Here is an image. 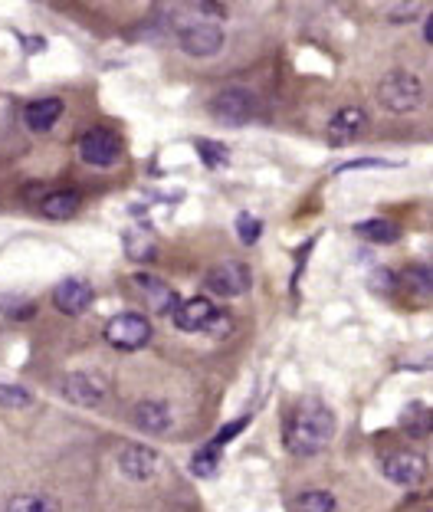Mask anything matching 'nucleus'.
Wrapping results in <instances>:
<instances>
[{
  "mask_svg": "<svg viewBox=\"0 0 433 512\" xmlns=\"http://www.w3.org/2000/svg\"><path fill=\"white\" fill-rule=\"evenodd\" d=\"M335 414L322 401H302L286 421V450L292 457H315L335 437Z\"/></svg>",
  "mask_w": 433,
  "mask_h": 512,
  "instance_id": "f257e3e1",
  "label": "nucleus"
},
{
  "mask_svg": "<svg viewBox=\"0 0 433 512\" xmlns=\"http://www.w3.org/2000/svg\"><path fill=\"white\" fill-rule=\"evenodd\" d=\"M378 99L388 112L407 115V112L420 109V102H424V83H420L414 73H407V69H394V73L381 79Z\"/></svg>",
  "mask_w": 433,
  "mask_h": 512,
  "instance_id": "f03ea898",
  "label": "nucleus"
},
{
  "mask_svg": "<svg viewBox=\"0 0 433 512\" xmlns=\"http://www.w3.org/2000/svg\"><path fill=\"white\" fill-rule=\"evenodd\" d=\"M105 342L119 352H138L151 342V322L142 312H122V316L105 322Z\"/></svg>",
  "mask_w": 433,
  "mask_h": 512,
  "instance_id": "7ed1b4c3",
  "label": "nucleus"
},
{
  "mask_svg": "<svg viewBox=\"0 0 433 512\" xmlns=\"http://www.w3.org/2000/svg\"><path fill=\"white\" fill-rule=\"evenodd\" d=\"M253 112H256V99L247 89L233 86V89L217 92V96L210 99V115H214V122H220V125L240 128V125L253 122Z\"/></svg>",
  "mask_w": 433,
  "mask_h": 512,
  "instance_id": "20e7f679",
  "label": "nucleus"
},
{
  "mask_svg": "<svg viewBox=\"0 0 433 512\" xmlns=\"http://www.w3.org/2000/svg\"><path fill=\"white\" fill-rule=\"evenodd\" d=\"M253 283V273L247 263L240 260H227V263H217L214 270L207 273L204 286L210 289L214 296H227V299H237L250 289Z\"/></svg>",
  "mask_w": 433,
  "mask_h": 512,
  "instance_id": "39448f33",
  "label": "nucleus"
},
{
  "mask_svg": "<svg viewBox=\"0 0 433 512\" xmlns=\"http://www.w3.org/2000/svg\"><path fill=\"white\" fill-rule=\"evenodd\" d=\"M119 151H122V142L112 128H89V132L79 138V158L92 168H112Z\"/></svg>",
  "mask_w": 433,
  "mask_h": 512,
  "instance_id": "423d86ee",
  "label": "nucleus"
},
{
  "mask_svg": "<svg viewBox=\"0 0 433 512\" xmlns=\"http://www.w3.org/2000/svg\"><path fill=\"white\" fill-rule=\"evenodd\" d=\"M381 473H384V480H391L394 486H420L427 480V460L420 457V453L401 450V453L384 457Z\"/></svg>",
  "mask_w": 433,
  "mask_h": 512,
  "instance_id": "0eeeda50",
  "label": "nucleus"
},
{
  "mask_svg": "<svg viewBox=\"0 0 433 512\" xmlns=\"http://www.w3.org/2000/svg\"><path fill=\"white\" fill-rule=\"evenodd\" d=\"M181 50L194 60H207L224 50V33L214 23H194V27L181 30Z\"/></svg>",
  "mask_w": 433,
  "mask_h": 512,
  "instance_id": "6e6552de",
  "label": "nucleus"
},
{
  "mask_svg": "<svg viewBox=\"0 0 433 512\" xmlns=\"http://www.w3.org/2000/svg\"><path fill=\"white\" fill-rule=\"evenodd\" d=\"M53 306L60 309L63 316H83L92 306V286L79 276L63 279V283L53 289Z\"/></svg>",
  "mask_w": 433,
  "mask_h": 512,
  "instance_id": "1a4fd4ad",
  "label": "nucleus"
},
{
  "mask_svg": "<svg viewBox=\"0 0 433 512\" xmlns=\"http://www.w3.org/2000/svg\"><path fill=\"white\" fill-rule=\"evenodd\" d=\"M119 470L125 473V480L145 483L158 473V453L151 447H142V444H128L119 453Z\"/></svg>",
  "mask_w": 433,
  "mask_h": 512,
  "instance_id": "9d476101",
  "label": "nucleus"
},
{
  "mask_svg": "<svg viewBox=\"0 0 433 512\" xmlns=\"http://www.w3.org/2000/svg\"><path fill=\"white\" fill-rule=\"evenodd\" d=\"M63 394L79 407H96L105 398V381L92 371H73L63 381Z\"/></svg>",
  "mask_w": 433,
  "mask_h": 512,
  "instance_id": "9b49d317",
  "label": "nucleus"
},
{
  "mask_svg": "<svg viewBox=\"0 0 433 512\" xmlns=\"http://www.w3.org/2000/svg\"><path fill=\"white\" fill-rule=\"evenodd\" d=\"M368 128V115L355 109V106H348V109H338L332 115V122H329V142L338 148V145H348V142H355V138L365 132Z\"/></svg>",
  "mask_w": 433,
  "mask_h": 512,
  "instance_id": "f8f14e48",
  "label": "nucleus"
},
{
  "mask_svg": "<svg viewBox=\"0 0 433 512\" xmlns=\"http://www.w3.org/2000/svg\"><path fill=\"white\" fill-rule=\"evenodd\" d=\"M135 286L142 289V296L148 302V309L155 312V316H171L174 309H178V296H174V289L168 283H161L155 276H135Z\"/></svg>",
  "mask_w": 433,
  "mask_h": 512,
  "instance_id": "ddd939ff",
  "label": "nucleus"
},
{
  "mask_svg": "<svg viewBox=\"0 0 433 512\" xmlns=\"http://www.w3.org/2000/svg\"><path fill=\"white\" fill-rule=\"evenodd\" d=\"M63 115V99H37L23 109V122L30 132H50Z\"/></svg>",
  "mask_w": 433,
  "mask_h": 512,
  "instance_id": "4468645a",
  "label": "nucleus"
},
{
  "mask_svg": "<svg viewBox=\"0 0 433 512\" xmlns=\"http://www.w3.org/2000/svg\"><path fill=\"white\" fill-rule=\"evenodd\" d=\"M210 312H214V306H210L207 299H187V302H178V309L171 312V319L181 332H204Z\"/></svg>",
  "mask_w": 433,
  "mask_h": 512,
  "instance_id": "2eb2a0df",
  "label": "nucleus"
},
{
  "mask_svg": "<svg viewBox=\"0 0 433 512\" xmlns=\"http://www.w3.org/2000/svg\"><path fill=\"white\" fill-rule=\"evenodd\" d=\"M79 207H83V194L76 188H60V191H50L40 201V211L50 217V220H66L73 217Z\"/></svg>",
  "mask_w": 433,
  "mask_h": 512,
  "instance_id": "dca6fc26",
  "label": "nucleus"
},
{
  "mask_svg": "<svg viewBox=\"0 0 433 512\" xmlns=\"http://www.w3.org/2000/svg\"><path fill=\"white\" fill-rule=\"evenodd\" d=\"M135 424L142 430H151V434H161L174 424V414L165 401H142L135 407Z\"/></svg>",
  "mask_w": 433,
  "mask_h": 512,
  "instance_id": "f3484780",
  "label": "nucleus"
},
{
  "mask_svg": "<svg viewBox=\"0 0 433 512\" xmlns=\"http://www.w3.org/2000/svg\"><path fill=\"white\" fill-rule=\"evenodd\" d=\"M430 421H433L430 407L424 401H411V404L404 407V414H401V430H404L407 437L424 440L430 434Z\"/></svg>",
  "mask_w": 433,
  "mask_h": 512,
  "instance_id": "a211bd4d",
  "label": "nucleus"
},
{
  "mask_svg": "<svg viewBox=\"0 0 433 512\" xmlns=\"http://www.w3.org/2000/svg\"><path fill=\"white\" fill-rule=\"evenodd\" d=\"M355 234L358 237H365L368 243H381V247H388V243H397L401 240V227L394 224V220H365V224H358L355 227Z\"/></svg>",
  "mask_w": 433,
  "mask_h": 512,
  "instance_id": "6ab92c4d",
  "label": "nucleus"
},
{
  "mask_svg": "<svg viewBox=\"0 0 433 512\" xmlns=\"http://www.w3.org/2000/svg\"><path fill=\"white\" fill-rule=\"evenodd\" d=\"M197 148V155H201V161L207 168H227L230 165V148L227 145H220V142H210V138H197L194 142Z\"/></svg>",
  "mask_w": 433,
  "mask_h": 512,
  "instance_id": "aec40b11",
  "label": "nucleus"
},
{
  "mask_svg": "<svg viewBox=\"0 0 433 512\" xmlns=\"http://www.w3.org/2000/svg\"><path fill=\"white\" fill-rule=\"evenodd\" d=\"M220 470V447L217 444H207L194 453V460H191V473L194 476H201V480H210Z\"/></svg>",
  "mask_w": 433,
  "mask_h": 512,
  "instance_id": "412c9836",
  "label": "nucleus"
},
{
  "mask_svg": "<svg viewBox=\"0 0 433 512\" xmlns=\"http://www.w3.org/2000/svg\"><path fill=\"white\" fill-rule=\"evenodd\" d=\"M125 253H128V260H135V263H148V260H155V243H151L148 234H128L125 237Z\"/></svg>",
  "mask_w": 433,
  "mask_h": 512,
  "instance_id": "4be33fe9",
  "label": "nucleus"
},
{
  "mask_svg": "<svg viewBox=\"0 0 433 512\" xmlns=\"http://www.w3.org/2000/svg\"><path fill=\"white\" fill-rule=\"evenodd\" d=\"M401 283H404V286H411L417 296H430V293H433V279H430V270H427V266H411V270H404Z\"/></svg>",
  "mask_w": 433,
  "mask_h": 512,
  "instance_id": "5701e85b",
  "label": "nucleus"
},
{
  "mask_svg": "<svg viewBox=\"0 0 433 512\" xmlns=\"http://www.w3.org/2000/svg\"><path fill=\"white\" fill-rule=\"evenodd\" d=\"M296 509H302V512H332V509H338V503H335L332 493H302L296 499Z\"/></svg>",
  "mask_w": 433,
  "mask_h": 512,
  "instance_id": "b1692460",
  "label": "nucleus"
},
{
  "mask_svg": "<svg viewBox=\"0 0 433 512\" xmlns=\"http://www.w3.org/2000/svg\"><path fill=\"white\" fill-rule=\"evenodd\" d=\"M237 237L250 247V243H256V240L263 237V224L253 214H240L237 217Z\"/></svg>",
  "mask_w": 433,
  "mask_h": 512,
  "instance_id": "393cba45",
  "label": "nucleus"
},
{
  "mask_svg": "<svg viewBox=\"0 0 433 512\" xmlns=\"http://www.w3.org/2000/svg\"><path fill=\"white\" fill-rule=\"evenodd\" d=\"M230 329H233V319L227 316V312H210V319H207V325H204V332H210V335H230Z\"/></svg>",
  "mask_w": 433,
  "mask_h": 512,
  "instance_id": "a878e982",
  "label": "nucleus"
},
{
  "mask_svg": "<svg viewBox=\"0 0 433 512\" xmlns=\"http://www.w3.org/2000/svg\"><path fill=\"white\" fill-rule=\"evenodd\" d=\"M10 509L14 512H46V509H53L46 499H33V496H17V499H10Z\"/></svg>",
  "mask_w": 433,
  "mask_h": 512,
  "instance_id": "bb28decb",
  "label": "nucleus"
},
{
  "mask_svg": "<svg viewBox=\"0 0 433 512\" xmlns=\"http://www.w3.org/2000/svg\"><path fill=\"white\" fill-rule=\"evenodd\" d=\"M371 286H374V289H381V293H394L397 279L391 276V270H384V266H378V270L371 273Z\"/></svg>",
  "mask_w": 433,
  "mask_h": 512,
  "instance_id": "cd10ccee",
  "label": "nucleus"
},
{
  "mask_svg": "<svg viewBox=\"0 0 433 512\" xmlns=\"http://www.w3.org/2000/svg\"><path fill=\"white\" fill-rule=\"evenodd\" d=\"M361 168H397L394 161H378V158H361V161H351V165H342L338 171H361Z\"/></svg>",
  "mask_w": 433,
  "mask_h": 512,
  "instance_id": "c85d7f7f",
  "label": "nucleus"
},
{
  "mask_svg": "<svg viewBox=\"0 0 433 512\" xmlns=\"http://www.w3.org/2000/svg\"><path fill=\"white\" fill-rule=\"evenodd\" d=\"M243 427H247V421H233V424H227L224 430H220V434L214 437V440H210V444H217V447H224L227 444V440H233V437H237L240 434V430Z\"/></svg>",
  "mask_w": 433,
  "mask_h": 512,
  "instance_id": "c756f323",
  "label": "nucleus"
},
{
  "mask_svg": "<svg viewBox=\"0 0 433 512\" xmlns=\"http://www.w3.org/2000/svg\"><path fill=\"white\" fill-rule=\"evenodd\" d=\"M0 404H14V407H23L30 398H27V391H17V388H10V391H0Z\"/></svg>",
  "mask_w": 433,
  "mask_h": 512,
  "instance_id": "7c9ffc66",
  "label": "nucleus"
},
{
  "mask_svg": "<svg viewBox=\"0 0 433 512\" xmlns=\"http://www.w3.org/2000/svg\"><path fill=\"white\" fill-rule=\"evenodd\" d=\"M424 40L427 43H433V14L427 17V23H424Z\"/></svg>",
  "mask_w": 433,
  "mask_h": 512,
  "instance_id": "2f4dec72",
  "label": "nucleus"
}]
</instances>
